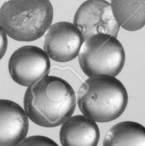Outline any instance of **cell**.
<instances>
[{
	"mask_svg": "<svg viewBox=\"0 0 145 146\" xmlns=\"http://www.w3.org/2000/svg\"><path fill=\"white\" fill-rule=\"evenodd\" d=\"M72 87L65 80L45 76L28 87L24 107L29 119L44 128L62 125L72 116L77 104Z\"/></svg>",
	"mask_w": 145,
	"mask_h": 146,
	"instance_id": "6da1fadb",
	"label": "cell"
},
{
	"mask_svg": "<svg viewBox=\"0 0 145 146\" xmlns=\"http://www.w3.org/2000/svg\"><path fill=\"white\" fill-rule=\"evenodd\" d=\"M82 114L98 123L119 118L127 108L128 94L125 86L115 76L89 77L80 87L77 97Z\"/></svg>",
	"mask_w": 145,
	"mask_h": 146,
	"instance_id": "7a4b0ae2",
	"label": "cell"
},
{
	"mask_svg": "<svg viewBox=\"0 0 145 146\" xmlns=\"http://www.w3.org/2000/svg\"><path fill=\"white\" fill-rule=\"evenodd\" d=\"M53 19L50 0H9L1 7V29L16 41H33L41 38L51 27Z\"/></svg>",
	"mask_w": 145,
	"mask_h": 146,
	"instance_id": "3957f363",
	"label": "cell"
},
{
	"mask_svg": "<svg viewBox=\"0 0 145 146\" xmlns=\"http://www.w3.org/2000/svg\"><path fill=\"white\" fill-rule=\"evenodd\" d=\"M117 37L97 34L85 40L78 61L80 68L88 77L98 75L117 76L125 63V51Z\"/></svg>",
	"mask_w": 145,
	"mask_h": 146,
	"instance_id": "277c9868",
	"label": "cell"
},
{
	"mask_svg": "<svg viewBox=\"0 0 145 146\" xmlns=\"http://www.w3.org/2000/svg\"><path fill=\"white\" fill-rule=\"evenodd\" d=\"M49 56L44 50L36 46H24L17 48L8 63L9 75L14 82L29 87L47 76L51 68Z\"/></svg>",
	"mask_w": 145,
	"mask_h": 146,
	"instance_id": "5b68a950",
	"label": "cell"
},
{
	"mask_svg": "<svg viewBox=\"0 0 145 146\" xmlns=\"http://www.w3.org/2000/svg\"><path fill=\"white\" fill-rule=\"evenodd\" d=\"M73 23L82 32L84 38L97 34L117 37L120 26L117 21L110 3L105 0H86L78 7Z\"/></svg>",
	"mask_w": 145,
	"mask_h": 146,
	"instance_id": "8992f818",
	"label": "cell"
},
{
	"mask_svg": "<svg viewBox=\"0 0 145 146\" xmlns=\"http://www.w3.org/2000/svg\"><path fill=\"white\" fill-rule=\"evenodd\" d=\"M85 41L80 30L72 23L59 21L51 25L44 38V49L57 62H68L79 55Z\"/></svg>",
	"mask_w": 145,
	"mask_h": 146,
	"instance_id": "52a82bcc",
	"label": "cell"
},
{
	"mask_svg": "<svg viewBox=\"0 0 145 146\" xmlns=\"http://www.w3.org/2000/svg\"><path fill=\"white\" fill-rule=\"evenodd\" d=\"M28 116L21 106L12 101H0V145H19L28 131Z\"/></svg>",
	"mask_w": 145,
	"mask_h": 146,
	"instance_id": "ba28073f",
	"label": "cell"
},
{
	"mask_svg": "<svg viewBox=\"0 0 145 146\" xmlns=\"http://www.w3.org/2000/svg\"><path fill=\"white\" fill-rule=\"evenodd\" d=\"M59 138L63 146H95L100 140L99 128L96 121L84 114L71 116L61 125Z\"/></svg>",
	"mask_w": 145,
	"mask_h": 146,
	"instance_id": "9c48e42d",
	"label": "cell"
},
{
	"mask_svg": "<svg viewBox=\"0 0 145 146\" xmlns=\"http://www.w3.org/2000/svg\"><path fill=\"white\" fill-rule=\"evenodd\" d=\"M117 21L127 31H135L145 25V0H111Z\"/></svg>",
	"mask_w": 145,
	"mask_h": 146,
	"instance_id": "30bf717a",
	"label": "cell"
},
{
	"mask_svg": "<svg viewBox=\"0 0 145 146\" xmlns=\"http://www.w3.org/2000/svg\"><path fill=\"white\" fill-rule=\"evenodd\" d=\"M103 145L145 146V127L134 121L117 123L106 133Z\"/></svg>",
	"mask_w": 145,
	"mask_h": 146,
	"instance_id": "8fae6325",
	"label": "cell"
},
{
	"mask_svg": "<svg viewBox=\"0 0 145 146\" xmlns=\"http://www.w3.org/2000/svg\"><path fill=\"white\" fill-rule=\"evenodd\" d=\"M20 145H58L56 143L48 137L42 135H34L26 138Z\"/></svg>",
	"mask_w": 145,
	"mask_h": 146,
	"instance_id": "7c38bea8",
	"label": "cell"
},
{
	"mask_svg": "<svg viewBox=\"0 0 145 146\" xmlns=\"http://www.w3.org/2000/svg\"><path fill=\"white\" fill-rule=\"evenodd\" d=\"M7 34L2 29H1L0 32V54H1V58H3L5 54L8 46V39H7Z\"/></svg>",
	"mask_w": 145,
	"mask_h": 146,
	"instance_id": "4fadbf2b",
	"label": "cell"
}]
</instances>
